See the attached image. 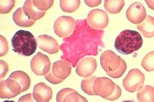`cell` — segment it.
Segmentation results:
<instances>
[{"mask_svg": "<svg viewBox=\"0 0 154 102\" xmlns=\"http://www.w3.org/2000/svg\"><path fill=\"white\" fill-rule=\"evenodd\" d=\"M34 5L41 11L45 12L53 4L54 1H33Z\"/></svg>", "mask_w": 154, "mask_h": 102, "instance_id": "26", "label": "cell"}, {"mask_svg": "<svg viewBox=\"0 0 154 102\" xmlns=\"http://www.w3.org/2000/svg\"><path fill=\"white\" fill-rule=\"evenodd\" d=\"M45 78L47 81L48 82H50V83H52L53 84H58L59 83H61L63 82V80H60V79H58L53 74L51 70L45 76Z\"/></svg>", "mask_w": 154, "mask_h": 102, "instance_id": "29", "label": "cell"}, {"mask_svg": "<svg viewBox=\"0 0 154 102\" xmlns=\"http://www.w3.org/2000/svg\"><path fill=\"white\" fill-rule=\"evenodd\" d=\"M145 75L139 69L131 70L123 81L125 89L129 92L138 91L143 86Z\"/></svg>", "mask_w": 154, "mask_h": 102, "instance_id": "7", "label": "cell"}, {"mask_svg": "<svg viewBox=\"0 0 154 102\" xmlns=\"http://www.w3.org/2000/svg\"><path fill=\"white\" fill-rule=\"evenodd\" d=\"M3 102H15L12 100H5Z\"/></svg>", "mask_w": 154, "mask_h": 102, "instance_id": "35", "label": "cell"}, {"mask_svg": "<svg viewBox=\"0 0 154 102\" xmlns=\"http://www.w3.org/2000/svg\"><path fill=\"white\" fill-rule=\"evenodd\" d=\"M10 78L16 80L20 83L23 92L27 90L29 88L31 84L30 78L28 75L22 71H16L13 72L10 76Z\"/></svg>", "mask_w": 154, "mask_h": 102, "instance_id": "21", "label": "cell"}, {"mask_svg": "<svg viewBox=\"0 0 154 102\" xmlns=\"http://www.w3.org/2000/svg\"><path fill=\"white\" fill-rule=\"evenodd\" d=\"M32 94L37 102H49L52 97L53 92L50 86L41 82L34 86Z\"/></svg>", "mask_w": 154, "mask_h": 102, "instance_id": "14", "label": "cell"}, {"mask_svg": "<svg viewBox=\"0 0 154 102\" xmlns=\"http://www.w3.org/2000/svg\"><path fill=\"white\" fill-rule=\"evenodd\" d=\"M97 77L94 76H90L84 78L82 81V89L84 92L89 95H95L93 89L94 82Z\"/></svg>", "mask_w": 154, "mask_h": 102, "instance_id": "23", "label": "cell"}, {"mask_svg": "<svg viewBox=\"0 0 154 102\" xmlns=\"http://www.w3.org/2000/svg\"><path fill=\"white\" fill-rule=\"evenodd\" d=\"M100 60L102 68L111 78H121L127 70L125 61L112 50L104 51L101 55Z\"/></svg>", "mask_w": 154, "mask_h": 102, "instance_id": "3", "label": "cell"}, {"mask_svg": "<svg viewBox=\"0 0 154 102\" xmlns=\"http://www.w3.org/2000/svg\"><path fill=\"white\" fill-rule=\"evenodd\" d=\"M97 67V61L94 58H83L79 61L76 65V73L81 77H89L94 73Z\"/></svg>", "mask_w": 154, "mask_h": 102, "instance_id": "11", "label": "cell"}, {"mask_svg": "<svg viewBox=\"0 0 154 102\" xmlns=\"http://www.w3.org/2000/svg\"><path fill=\"white\" fill-rule=\"evenodd\" d=\"M128 20L135 24H139L145 19L146 10L141 3L136 2L129 7L126 12Z\"/></svg>", "mask_w": 154, "mask_h": 102, "instance_id": "12", "label": "cell"}, {"mask_svg": "<svg viewBox=\"0 0 154 102\" xmlns=\"http://www.w3.org/2000/svg\"><path fill=\"white\" fill-rule=\"evenodd\" d=\"M12 50L23 56H30L37 49V40L29 31L20 30L14 34L11 40Z\"/></svg>", "mask_w": 154, "mask_h": 102, "instance_id": "4", "label": "cell"}, {"mask_svg": "<svg viewBox=\"0 0 154 102\" xmlns=\"http://www.w3.org/2000/svg\"><path fill=\"white\" fill-rule=\"evenodd\" d=\"M145 2L149 8L154 10V1H145Z\"/></svg>", "mask_w": 154, "mask_h": 102, "instance_id": "33", "label": "cell"}, {"mask_svg": "<svg viewBox=\"0 0 154 102\" xmlns=\"http://www.w3.org/2000/svg\"><path fill=\"white\" fill-rule=\"evenodd\" d=\"M9 70L8 64L4 61L1 60V79H3Z\"/></svg>", "mask_w": 154, "mask_h": 102, "instance_id": "30", "label": "cell"}, {"mask_svg": "<svg viewBox=\"0 0 154 102\" xmlns=\"http://www.w3.org/2000/svg\"><path fill=\"white\" fill-rule=\"evenodd\" d=\"M31 70L37 76H46L51 68L50 59L47 56L39 52L33 57L30 62Z\"/></svg>", "mask_w": 154, "mask_h": 102, "instance_id": "8", "label": "cell"}, {"mask_svg": "<svg viewBox=\"0 0 154 102\" xmlns=\"http://www.w3.org/2000/svg\"><path fill=\"white\" fill-rule=\"evenodd\" d=\"M102 1H85L86 4L90 7H94L100 4Z\"/></svg>", "mask_w": 154, "mask_h": 102, "instance_id": "32", "label": "cell"}, {"mask_svg": "<svg viewBox=\"0 0 154 102\" xmlns=\"http://www.w3.org/2000/svg\"><path fill=\"white\" fill-rule=\"evenodd\" d=\"M1 14H6L9 13L14 8L15 1H1Z\"/></svg>", "mask_w": 154, "mask_h": 102, "instance_id": "27", "label": "cell"}, {"mask_svg": "<svg viewBox=\"0 0 154 102\" xmlns=\"http://www.w3.org/2000/svg\"><path fill=\"white\" fill-rule=\"evenodd\" d=\"M57 102H88L85 98L71 88H64L57 95Z\"/></svg>", "mask_w": 154, "mask_h": 102, "instance_id": "15", "label": "cell"}, {"mask_svg": "<svg viewBox=\"0 0 154 102\" xmlns=\"http://www.w3.org/2000/svg\"><path fill=\"white\" fill-rule=\"evenodd\" d=\"M1 94L2 99H10L17 96L23 92L20 83L9 77L7 80L1 81Z\"/></svg>", "mask_w": 154, "mask_h": 102, "instance_id": "10", "label": "cell"}, {"mask_svg": "<svg viewBox=\"0 0 154 102\" xmlns=\"http://www.w3.org/2000/svg\"><path fill=\"white\" fill-rule=\"evenodd\" d=\"M23 8L25 14L30 19L34 21L42 18L46 13V12H43L38 10L34 5L33 1H26Z\"/></svg>", "mask_w": 154, "mask_h": 102, "instance_id": "17", "label": "cell"}, {"mask_svg": "<svg viewBox=\"0 0 154 102\" xmlns=\"http://www.w3.org/2000/svg\"><path fill=\"white\" fill-rule=\"evenodd\" d=\"M93 89L95 95L110 101L116 100L122 95L120 87L107 77L97 78L94 82Z\"/></svg>", "mask_w": 154, "mask_h": 102, "instance_id": "5", "label": "cell"}, {"mask_svg": "<svg viewBox=\"0 0 154 102\" xmlns=\"http://www.w3.org/2000/svg\"><path fill=\"white\" fill-rule=\"evenodd\" d=\"M76 21L71 16H61L55 21L54 29L55 34L60 38H69L74 33Z\"/></svg>", "mask_w": 154, "mask_h": 102, "instance_id": "6", "label": "cell"}, {"mask_svg": "<svg viewBox=\"0 0 154 102\" xmlns=\"http://www.w3.org/2000/svg\"><path fill=\"white\" fill-rule=\"evenodd\" d=\"M125 4L124 1H105L104 7L106 11L109 13L116 14L122 11Z\"/></svg>", "mask_w": 154, "mask_h": 102, "instance_id": "22", "label": "cell"}, {"mask_svg": "<svg viewBox=\"0 0 154 102\" xmlns=\"http://www.w3.org/2000/svg\"><path fill=\"white\" fill-rule=\"evenodd\" d=\"M137 27L145 38H153L154 37V17L148 15L141 23L137 25Z\"/></svg>", "mask_w": 154, "mask_h": 102, "instance_id": "18", "label": "cell"}, {"mask_svg": "<svg viewBox=\"0 0 154 102\" xmlns=\"http://www.w3.org/2000/svg\"><path fill=\"white\" fill-rule=\"evenodd\" d=\"M37 41L39 48L50 54L57 53L59 49L57 41L51 36L44 34L38 36Z\"/></svg>", "mask_w": 154, "mask_h": 102, "instance_id": "13", "label": "cell"}, {"mask_svg": "<svg viewBox=\"0 0 154 102\" xmlns=\"http://www.w3.org/2000/svg\"><path fill=\"white\" fill-rule=\"evenodd\" d=\"M60 7L64 12L71 13L75 12L80 6V1H60Z\"/></svg>", "mask_w": 154, "mask_h": 102, "instance_id": "24", "label": "cell"}, {"mask_svg": "<svg viewBox=\"0 0 154 102\" xmlns=\"http://www.w3.org/2000/svg\"><path fill=\"white\" fill-rule=\"evenodd\" d=\"M87 21L92 28L100 30L107 26L109 19L107 12L100 9H95L88 14Z\"/></svg>", "mask_w": 154, "mask_h": 102, "instance_id": "9", "label": "cell"}, {"mask_svg": "<svg viewBox=\"0 0 154 102\" xmlns=\"http://www.w3.org/2000/svg\"><path fill=\"white\" fill-rule=\"evenodd\" d=\"M122 102H135V101H133V100H128V101H125Z\"/></svg>", "mask_w": 154, "mask_h": 102, "instance_id": "34", "label": "cell"}, {"mask_svg": "<svg viewBox=\"0 0 154 102\" xmlns=\"http://www.w3.org/2000/svg\"><path fill=\"white\" fill-rule=\"evenodd\" d=\"M104 34L102 30L92 28L87 19L76 20L74 33L64 39L60 46L63 53L61 58L69 62L75 68L79 61L85 56H96L100 48L104 47L102 41Z\"/></svg>", "mask_w": 154, "mask_h": 102, "instance_id": "1", "label": "cell"}, {"mask_svg": "<svg viewBox=\"0 0 154 102\" xmlns=\"http://www.w3.org/2000/svg\"><path fill=\"white\" fill-rule=\"evenodd\" d=\"M1 39V56H4L5 55L8 50H9V47H8V42L6 38L2 35L0 36Z\"/></svg>", "mask_w": 154, "mask_h": 102, "instance_id": "28", "label": "cell"}, {"mask_svg": "<svg viewBox=\"0 0 154 102\" xmlns=\"http://www.w3.org/2000/svg\"><path fill=\"white\" fill-rule=\"evenodd\" d=\"M137 97L139 102H154V88L146 85L138 91Z\"/></svg>", "mask_w": 154, "mask_h": 102, "instance_id": "20", "label": "cell"}, {"mask_svg": "<svg viewBox=\"0 0 154 102\" xmlns=\"http://www.w3.org/2000/svg\"><path fill=\"white\" fill-rule=\"evenodd\" d=\"M13 21L15 24L22 27H29L33 25L35 21L31 20L25 14L23 7L18 8L14 12L12 16Z\"/></svg>", "mask_w": 154, "mask_h": 102, "instance_id": "19", "label": "cell"}, {"mask_svg": "<svg viewBox=\"0 0 154 102\" xmlns=\"http://www.w3.org/2000/svg\"><path fill=\"white\" fill-rule=\"evenodd\" d=\"M143 43V40L138 32L125 30L121 32L117 37L114 46L121 53L129 55L140 49Z\"/></svg>", "mask_w": 154, "mask_h": 102, "instance_id": "2", "label": "cell"}, {"mask_svg": "<svg viewBox=\"0 0 154 102\" xmlns=\"http://www.w3.org/2000/svg\"><path fill=\"white\" fill-rule=\"evenodd\" d=\"M32 94L29 93L21 97L18 102H36Z\"/></svg>", "mask_w": 154, "mask_h": 102, "instance_id": "31", "label": "cell"}, {"mask_svg": "<svg viewBox=\"0 0 154 102\" xmlns=\"http://www.w3.org/2000/svg\"><path fill=\"white\" fill-rule=\"evenodd\" d=\"M141 66L146 71H154V51L149 52L143 58Z\"/></svg>", "mask_w": 154, "mask_h": 102, "instance_id": "25", "label": "cell"}, {"mask_svg": "<svg viewBox=\"0 0 154 102\" xmlns=\"http://www.w3.org/2000/svg\"><path fill=\"white\" fill-rule=\"evenodd\" d=\"M71 64L69 62L59 60L54 63L51 71L57 78L63 81L71 74Z\"/></svg>", "mask_w": 154, "mask_h": 102, "instance_id": "16", "label": "cell"}]
</instances>
